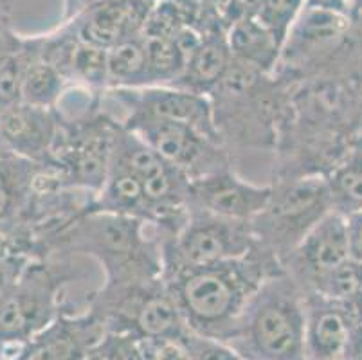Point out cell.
I'll return each instance as SVG.
<instances>
[{
	"label": "cell",
	"mask_w": 362,
	"mask_h": 360,
	"mask_svg": "<svg viewBox=\"0 0 362 360\" xmlns=\"http://www.w3.org/2000/svg\"><path fill=\"white\" fill-rule=\"evenodd\" d=\"M307 317L292 286L272 281L252 294L226 344L245 360H308Z\"/></svg>",
	"instance_id": "6da1fadb"
},
{
	"label": "cell",
	"mask_w": 362,
	"mask_h": 360,
	"mask_svg": "<svg viewBox=\"0 0 362 360\" xmlns=\"http://www.w3.org/2000/svg\"><path fill=\"white\" fill-rule=\"evenodd\" d=\"M193 272L179 283L175 301L186 330L197 335L226 342L235 332L238 319L251 296L223 267H192Z\"/></svg>",
	"instance_id": "7a4b0ae2"
},
{
	"label": "cell",
	"mask_w": 362,
	"mask_h": 360,
	"mask_svg": "<svg viewBox=\"0 0 362 360\" xmlns=\"http://www.w3.org/2000/svg\"><path fill=\"white\" fill-rule=\"evenodd\" d=\"M197 193L209 211L229 220L255 216L271 204L272 191L242 182L231 175H216L197 186Z\"/></svg>",
	"instance_id": "3957f363"
},
{
	"label": "cell",
	"mask_w": 362,
	"mask_h": 360,
	"mask_svg": "<svg viewBox=\"0 0 362 360\" xmlns=\"http://www.w3.org/2000/svg\"><path fill=\"white\" fill-rule=\"evenodd\" d=\"M301 250L317 276L350 262L348 218L335 211L319 218L305 236Z\"/></svg>",
	"instance_id": "277c9868"
},
{
	"label": "cell",
	"mask_w": 362,
	"mask_h": 360,
	"mask_svg": "<svg viewBox=\"0 0 362 360\" xmlns=\"http://www.w3.org/2000/svg\"><path fill=\"white\" fill-rule=\"evenodd\" d=\"M182 256L192 267H213L242 254L238 233L223 222L193 223L180 240Z\"/></svg>",
	"instance_id": "5b68a950"
},
{
	"label": "cell",
	"mask_w": 362,
	"mask_h": 360,
	"mask_svg": "<svg viewBox=\"0 0 362 360\" xmlns=\"http://www.w3.org/2000/svg\"><path fill=\"white\" fill-rule=\"evenodd\" d=\"M307 359L342 360L350 346L346 319L335 308H319L307 319Z\"/></svg>",
	"instance_id": "8992f818"
},
{
	"label": "cell",
	"mask_w": 362,
	"mask_h": 360,
	"mask_svg": "<svg viewBox=\"0 0 362 360\" xmlns=\"http://www.w3.org/2000/svg\"><path fill=\"white\" fill-rule=\"evenodd\" d=\"M233 58L251 67H271L279 54V42L258 18H238L227 31Z\"/></svg>",
	"instance_id": "52a82bcc"
},
{
	"label": "cell",
	"mask_w": 362,
	"mask_h": 360,
	"mask_svg": "<svg viewBox=\"0 0 362 360\" xmlns=\"http://www.w3.org/2000/svg\"><path fill=\"white\" fill-rule=\"evenodd\" d=\"M144 135L148 146L170 163L189 164L200 153L199 134L187 124L146 117Z\"/></svg>",
	"instance_id": "ba28073f"
},
{
	"label": "cell",
	"mask_w": 362,
	"mask_h": 360,
	"mask_svg": "<svg viewBox=\"0 0 362 360\" xmlns=\"http://www.w3.org/2000/svg\"><path fill=\"white\" fill-rule=\"evenodd\" d=\"M144 94L146 117L175 121L195 130H207L209 127L207 105L197 95L171 91H150Z\"/></svg>",
	"instance_id": "9c48e42d"
},
{
	"label": "cell",
	"mask_w": 362,
	"mask_h": 360,
	"mask_svg": "<svg viewBox=\"0 0 362 360\" xmlns=\"http://www.w3.org/2000/svg\"><path fill=\"white\" fill-rule=\"evenodd\" d=\"M233 62V52L227 44V36L215 33L204 38L202 45L197 49L186 69L189 79L197 85H211L223 79L227 69Z\"/></svg>",
	"instance_id": "30bf717a"
},
{
	"label": "cell",
	"mask_w": 362,
	"mask_h": 360,
	"mask_svg": "<svg viewBox=\"0 0 362 360\" xmlns=\"http://www.w3.org/2000/svg\"><path fill=\"white\" fill-rule=\"evenodd\" d=\"M141 40H143L150 78L168 79L182 74L186 62L177 47L175 40L156 35H144Z\"/></svg>",
	"instance_id": "8fae6325"
},
{
	"label": "cell",
	"mask_w": 362,
	"mask_h": 360,
	"mask_svg": "<svg viewBox=\"0 0 362 360\" xmlns=\"http://www.w3.org/2000/svg\"><path fill=\"white\" fill-rule=\"evenodd\" d=\"M107 67L108 78L119 79V81H132L144 76L150 78L143 40L127 38L108 49Z\"/></svg>",
	"instance_id": "7c38bea8"
},
{
	"label": "cell",
	"mask_w": 362,
	"mask_h": 360,
	"mask_svg": "<svg viewBox=\"0 0 362 360\" xmlns=\"http://www.w3.org/2000/svg\"><path fill=\"white\" fill-rule=\"evenodd\" d=\"M303 4L305 0H262L256 18L276 36L283 47L292 25L301 15Z\"/></svg>",
	"instance_id": "4fadbf2b"
},
{
	"label": "cell",
	"mask_w": 362,
	"mask_h": 360,
	"mask_svg": "<svg viewBox=\"0 0 362 360\" xmlns=\"http://www.w3.org/2000/svg\"><path fill=\"white\" fill-rule=\"evenodd\" d=\"M319 281L322 292L334 299L354 296L362 289V263L350 260L335 270L319 274Z\"/></svg>",
	"instance_id": "5bb4252c"
},
{
	"label": "cell",
	"mask_w": 362,
	"mask_h": 360,
	"mask_svg": "<svg viewBox=\"0 0 362 360\" xmlns=\"http://www.w3.org/2000/svg\"><path fill=\"white\" fill-rule=\"evenodd\" d=\"M60 91V78L54 69L49 65H35L29 69L28 76L22 81V94L28 101L36 105H45L56 98Z\"/></svg>",
	"instance_id": "9a60e30c"
},
{
	"label": "cell",
	"mask_w": 362,
	"mask_h": 360,
	"mask_svg": "<svg viewBox=\"0 0 362 360\" xmlns=\"http://www.w3.org/2000/svg\"><path fill=\"white\" fill-rule=\"evenodd\" d=\"M107 52L105 49L88 45L78 38V45L72 51V67L87 81L101 83L108 78Z\"/></svg>",
	"instance_id": "2e32d148"
},
{
	"label": "cell",
	"mask_w": 362,
	"mask_h": 360,
	"mask_svg": "<svg viewBox=\"0 0 362 360\" xmlns=\"http://www.w3.org/2000/svg\"><path fill=\"white\" fill-rule=\"evenodd\" d=\"M179 341L187 349L192 360H245L226 342L216 341L211 337L197 335L189 330H186Z\"/></svg>",
	"instance_id": "e0dca14e"
},
{
	"label": "cell",
	"mask_w": 362,
	"mask_h": 360,
	"mask_svg": "<svg viewBox=\"0 0 362 360\" xmlns=\"http://www.w3.org/2000/svg\"><path fill=\"white\" fill-rule=\"evenodd\" d=\"M124 170L136 175L143 184L151 180V178L160 177V175L166 173L164 158L157 151L151 150L148 144L146 146L144 144H137L130 151H127Z\"/></svg>",
	"instance_id": "ac0fdd59"
},
{
	"label": "cell",
	"mask_w": 362,
	"mask_h": 360,
	"mask_svg": "<svg viewBox=\"0 0 362 360\" xmlns=\"http://www.w3.org/2000/svg\"><path fill=\"white\" fill-rule=\"evenodd\" d=\"M100 352L107 360H146L139 346V339L130 333H114L107 335L101 342Z\"/></svg>",
	"instance_id": "d6986e66"
},
{
	"label": "cell",
	"mask_w": 362,
	"mask_h": 360,
	"mask_svg": "<svg viewBox=\"0 0 362 360\" xmlns=\"http://www.w3.org/2000/svg\"><path fill=\"white\" fill-rule=\"evenodd\" d=\"M146 360H192L179 339H139Z\"/></svg>",
	"instance_id": "ffe728a7"
},
{
	"label": "cell",
	"mask_w": 362,
	"mask_h": 360,
	"mask_svg": "<svg viewBox=\"0 0 362 360\" xmlns=\"http://www.w3.org/2000/svg\"><path fill=\"white\" fill-rule=\"evenodd\" d=\"M110 198L119 206H136L144 198L143 182L134 173L123 170L112 180Z\"/></svg>",
	"instance_id": "44dd1931"
},
{
	"label": "cell",
	"mask_w": 362,
	"mask_h": 360,
	"mask_svg": "<svg viewBox=\"0 0 362 360\" xmlns=\"http://www.w3.org/2000/svg\"><path fill=\"white\" fill-rule=\"evenodd\" d=\"M335 184L342 197L355 206H362V166H346L335 177Z\"/></svg>",
	"instance_id": "7402d4cb"
},
{
	"label": "cell",
	"mask_w": 362,
	"mask_h": 360,
	"mask_svg": "<svg viewBox=\"0 0 362 360\" xmlns=\"http://www.w3.org/2000/svg\"><path fill=\"white\" fill-rule=\"evenodd\" d=\"M25 326V310L18 299H9L0 308V333L15 335Z\"/></svg>",
	"instance_id": "603a6c76"
},
{
	"label": "cell",
	"mask_w": 362,
	"mask_h": 360,
	"mask_svg": "<svg viewBox=\"0 0 362 360\" xmlns=\"http://www.w3.org/2000/svg\"><path fill=\"white\" fill-rule=\"evenodd\" d=\"M348 243L351 260L362 263V209H357L348 218Z\"/></svg>",
	"instance_id": "cb8c5ba5"
},
{
	"label": "cell",
	"mask_w": 362,
	"mask_h": 360,
	"mask_svg": "<svg viewBox=\"0 0 362 360\" xmlns=\"http://www.w3.org/2000/svg\"><path fill=\"white\" fill-rule=\"evenodd\" d=\"M18 71L13 59H6L4 65L0 67V99L9 101L15 98L18 91Z\"/></svg>",
	"instance_id": "d4e9b609"
},
{
	"label": "cell",
	"mask_w": 362,
	"mask_h": 360,
	"mask_svg": "<svg viewBox=\"0 0 362 360\" xmlns=\"http://www.w3.org/2000/svg\"><path fill=\"white\" fill-rule=\"evenodd\" d=\"M6 206H8V191H6L2 178H0V214L6 209Z\"/></svg>",
	"instance_id": "484cf974"
}]
</instances>
